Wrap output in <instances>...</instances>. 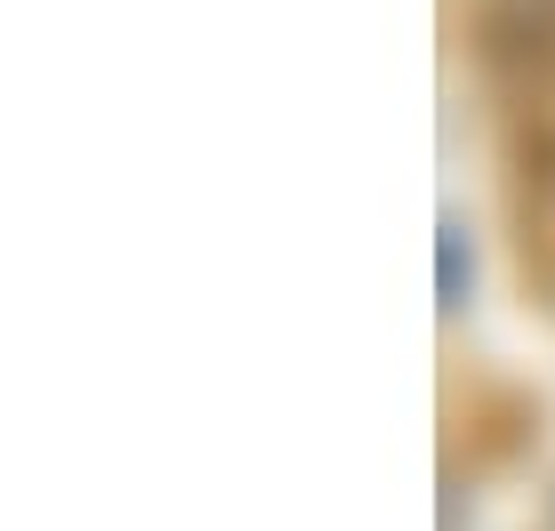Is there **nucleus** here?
<instances>
[{
	"mask_svg": "<svg viewBox=\"0 0 555 531\" xmlns=\"http://www.w3.org/2000/svg\"><path fill=\"white\" fill-rule=\"evenodd\" d=\"M467 234H459V218L443 225V307H459V298H467Z\"/></svg>",
	"mask_w": 555,
	"mask_h": 531,
	"instance_id": "f257e3e1",
	"label": "nucleus"
}]
</instances>
